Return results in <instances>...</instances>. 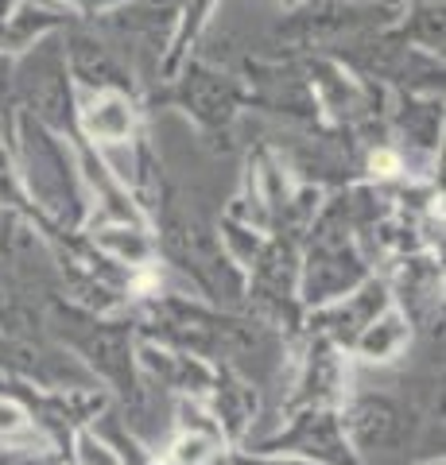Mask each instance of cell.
<instances>
[{
  "mask_svg": "<svg viewBox=\"0 0 446 465\" xmlns=\"http://www.w3.org/2000/svg\"><path fill=\"white\" fill-rule=\"evenodd\" d=\"M12 163L35 217L63 232H74L85 222L90 206H85V179L74 143L20 109L12 121Z\"/></svg>",
  "mask_w": 446,
  "mask_h": 465,
  "instance_id": "cell-1",
  "label": "cell"
},
{
  "mask_svg": "<svg viewBox=\"0 0 446 465\" xmlns=\"http://www.w3.org/2000/svg\"><path fill=\"white\" fill-rule=\"evenodd\" d=\"M8 58H12L8 78H12L16 109L27 113L32 121L47 124L63 140L78 143V94H74V82H70L59 35L39 39L27 51Z\"/></svg>",
  "mask_w": 446,
  "mask_h": 465,
  "instance_id": "cell-2",
  "label": "cell"
},
{
  "mask_svg": "<svg viewBox=\"0 0 446 465\" xmlns=\"http://www.w3.org/2000/svg\"><path fill=\"white\" fill-rule=\"evenodd\" d=\"M148 105L179 109L186 121H194V128L203 136L229 140L241 109L249 105V90H244V78L191 54L175 74L164 78L148 94Z\"/></svg>",
  "mask_w": 446,
  "mask_h": 465,
  "instance_id": "cell-3",
  "label": "cell"
},
{
  "mask_svg": "<svg viewBox=\"0 0 446 465\" xmlns=\"http://www.w3.org/2000/svg\"><path fill=\"white\" fill-rule=\"evenodd\" d=\"M47 330L90 361L94 372L121 391L124 400H140L136 369H133V330L121 322H102L97 314L82 307H66V302H51L47 307Z\"/></svg>",
  "mask_w": 446,
  "mask_h": 465,
  "instance_id": "cell-4",
  "label": "cell"
},
{
  "mask_svg": "<svg viewBox=\"0 0 446 465\" xmlns=\"http://www.w3.org/2000/svg\"><path fill=\"white\" fill-rule=\"evenodd\" d=\"M59 43H63V58H66L70 82H74V94H94V90L140 94L136 70L128 66V58L94 24H66L59 32Z\"/></svg>",
  "mask_w": 446,
  "mask_h": 465,
  "instance_id": "cell-5",
  "label": "cell"
},
{
  "mask_svg": "<svg viewBox=\"0 0 446 465\" xmlns=\"http://www.w3.org/2000/svg\"><path fill=\"white\" fill-rule=\"evenodd\" d=\"M365 280L362 256L353 252V241L345 232L338 213H326L314 229L311 252H307V275H303V295L307 302H334Z\"/></svg>",
  "mask_w": 446,
  "mask_h": 465,
  "instance_id": "cell-6",
  "label": "cell"
},
{
  "mask_svg": "<svg viewBox=\"0 0 446 465\" xmlns=\"http://www.w3.org/2000/svg\"><path fill=\"white\" fill-rule=\"evenodd\" d=\"M140 121H144L140 94H124V90L78 94V143H90V148L133 143L140 140Z\"/></svg>",
  "mask_w": 446,
  "mask_h": 465,
  "instance_id": "cell-7",
  "label": "cell"
},
{
  "mask_svg": "<svg viewBox=\"0 0 446 465\" xmlns=\"http://www.w3.org/2000/svg\"><path fill=\"white\" fill-rule=\"evenodd\" d=\"M345 434L362 454H392L408 439V411L392 396H357L345 411Z\"/></svg>",
  "mask_w": 446,
  "mask_h": 465,
  "instance_id": "cell-8",
  "label": "cell"
},
{
  "mask_svg": "<svg viewBox=\"0 0 446 465\" xmlns=\"http://www.w3.org/2000/svg\"><path fill=\"white\" fill-rule=\"evenodd\" d=\"M222 0H179L175 5V20H171V35H167V47H164V58H160V78L164 82L171 78L175 70L198 51V43L206 39L213 16H218Z\"/></svg>",
  "mask_w": 446,
  "mask_h": 465,
  "instance_id": "cell-9",
  "label": "cell"
},
{
  "mask_svg": "<svg viewBox=\"0 0 446 465\" xmlns=\"http://www.w3.org/2000/svg\"><path fill=\"white\" fill-rule=\"evenodd\" d=\"M345 302H334L319 314V330L330 333L334 341H357L365 333L369 322H377V314L384 311V287L381 283H369L365 291L357 295H342Z\"/></svg>",
  "mask_w": 446,
  "mask_h": 465,
  "instance_id": "cell-10",
  "label": "cell"
},
{
  "mask_svg": "<svg viewBox=\"0 0 446 465\" xmlns=\"http://www.w3.org/2000/svg\"><path fill=\"white\" fill-rule=\"evenodd\" d=\"M392 32L408 47L442 58V0H400Z\"/></svg>",
  "mask_w": 446,
  "mask_h": 465,
  "instance_id": "cell-11",
  "label": "cell"
},
{
  "mask_svg": "<svg viewBox=\"0 0 446 465\" xmlns=\"http://www.w3.org/2000/svg\"><path fill=\"white\" fill-rule=\"evenodd\" d=\"M396 124L415 148L435 152L442 136V94H400Z\"/></svg>",
  "mask_w": 446,
  "mask_h": 465,
  "instance_id": "cell-12",
  "label": "cell"
},
{
  "mask_svg": "<svg viewBox=\"0 0 446 465\" xmlns=\"http://www.w3.org/2000/svg\"><path fill=\"white\" fill-rule=\"evenodd\" d=\"M144 365L155 369V376H160L167 388L194 391V388H206L210 384V372L198 365L194 357H186V353H160L155 345H148V349H144Z\"/></svg>",
  "mask_w": 446,
  "mask_h": 465,
  "instance_id": "cell-13",
  "label": "cell"
},
{
  "mask_svg": "<svg viewBox=\"0 0 446 465\" xmlns=\"http://www.w3.org/2000/svg\"><path fill=\"white\" fill-rule=\"evenodd\" d=\"M0 369L24 372V376H39V381H51L47 369H43V361L27 345H20L16 338H8V333H0Z\"/></svg>",
  "mask_w": 446,
  "mask_h": 465,
  "instance_id": "cell-14",
  "label": "cell"
},
{
  "mask_svg": "<svg viewBox=\"0 0 446 465\" xmlns=\"http://www.w3.org/2000/svg\"><path fill=\"white\" fill-rule=\"evenodd\" d=\"M400 338H404V326H400V318H396V314H388L381 326H377V322H369L365 333L357 338V345H362L369 357H388V353H392V349L400 345Z\"/></svg>",
  "mask_w": 446,
  "mask_h": 465,
  "instance_id": "cell-15",
  "label": "cell"
},
{
  "mask_svg": "<svg viewBox=\"0 0 446 465\" xmlns=\"http://www.w3.org/2000/svg\"><path fill=\"white\" fill-rule=\"evenodd\" d=\"M51 5H59L63 12H70L78 24H90L97 16H105V12H113L117 5H124V0H51Z\"/></svg>",
  "mask_w": 446,
  "mask_h": 465,
  "instance_id": "cell-16",
  "label": "cell"
},
{
  "mask_svg": "<svg viewBox=\"0 0 446 465\" xmlns=\"http://www.w3.org/2000/svg\"><path fill=\"white\" fill-rule=\"evenodd\" d=\"M0 465H59V461L39 454V450H8V454L0 458Z\"/></svg>",
  "mask_w": 446,
  "mask_h": 465,
  "instance_id": "cell-17",
  "label": "cell"
},
{
  "mask_svg": "<svg viewBox=\"0 0 446 465\" xmlns=\"http://www.w3.org/2000/svg\"><path fill=\"white\" fill-rule=\"evenodd\" d=\"M82 461H85V465H121L117 458L109 454L105 446H97V442L90 439V434H85V439H82Z\"/></svg>",
  "mask_w": 446,
  "mask_h": 465,
  "instance_id": "cell-18",
  "label": "cell"
},
{
  "mask_svg": "<svg viewBox=\"0 0 446 465\" xmlns=\"http://www.w3.org/2000/svg\"><path fill=\"white\" fill-rule=\"evenodd\" d=\"M24 427V411L16 403H5L0 400V434H8V430H20Z\"/></svg>",
  "mask_w": 446,
  "mask_h": 465,
  "instance_id": "cell-19",
  "label": "cell"
},
{
  "mask_svg": "<svg viewBox=\"0 0 446 465\" xmlns=\"http://www.w3.org/2000/svg\"><path fill=\"white\" fill-rule=\"evenodd\" d=\"M203 458H206V442L191 434V439L179 446V461H183V465H194V461H203Z\"/></svg>",
  "mask_w": 446,
  "mask_h": 465,
  "instance_id": "cell-20",
  "label": "cell"
},
{
  "mask_svg": "<svg viewBox=\"0 0 446 465\" xmlns=\"http://www.w3.org/2000/svg\"><path fill=\"white\" fill-rule=\"evenodd\" d=\"M233 465H299V461H256V458H237Z\"/></svg>",
  "mask_w": 446,
  "mask_h": 465,
  "instance_id": "cell-21",
  "label": "cell"
},
{
  "mask_svg": "<svg viewBox=\"0 0 446 465\" xmlns=\"http://www.w3.org/2000/svg\"><path fill=\"white\" fill-rule=\"evenodd\" d=\"M357 5H377V8H400V0H357Z\"/></svg>",
  "mask_w": 446,
  "mask_h": 465,
  "instance_id": "cell-22",
  "label": "cell"
}]
</instances>
